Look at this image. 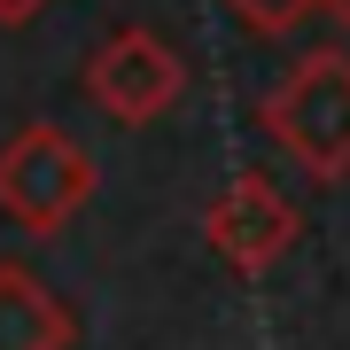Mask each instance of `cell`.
<instances>
[{"mask_svg":"<svg viewBox=\"0 0 350 350\" xmlns=\"http://www.w3.org/2000/svg\"><path fill=\"white\" fill-rule=\"evenodd\" d=\"M257 125L304 179H319V187L350 179V55L342 47L296 55L280 86L257 101Z\"/></svg>","mask_w":350,"mask_h":350,"instance_id":"1","label":"cell"},{"mask_svg":"<svg viewBox=\"0 0 350 350\" xmlns=\"http://www.w3.org/2000/svg\"><path fill=\"white\" fill-rule=\"evenodd\" d=\"M94 179H101L94 156L47 117H31L0 140V218L24 226V234H63L94 202Z\"/></svg>","mask_w":350,"mask_h":350,"instance_id":"2","label":"cell"},{"mask_svg":"<svg viewBox=\"0 0 350 350\" xmlns=\"http://www.w3.org/2000/svg\"><path fill=\"white\" fill-rule=\"evenodd\" d=\"M78 86H86V101H94L101 117H117V125H156V117L187 94V63H179V47L163 31L125 24V31H109L86 55Z\"/></svg>","mask_w":350,"mask_h":350,"instance_id":"3","label":"cell"},{"mask_svg":"<svg viewBox=\"0 0 350 350\" xmlns=\"http://www.w3.org/2000/svg\"><path fill=\"white\" fill-rule=\"evenodd\" d=\"M296 234H304V211L265 172H234L211 202H202V241H211L218 265H234L241 280L273 273V265L296 250Z\"/></svg>","mask_w":350,"mask_h":350,"instance_id":"4","label":"cell"},{"mask_svg":"<svg viewBox=\"0 0 350 350\" xmlns=\"http://www.w3.org/2000/svg\"><path fill=\"white\" fill-rule=\"evenodd\" d=\"M78 319L31 265H0V350H70Z\"/></svg>","mask_w":350,"mask_h":350,"instance_id":"5","label":"cell"},{"mask_svg":"<svg viewBox=\"0 0 350 350\" xmlns=\"http://www.w3.org/2000/svg\"><path fill=\"white\" fill-rule=\"evenodd\" d=\"M226 8H234V16H241V24H250V31H265V39H280V31H296L304 16L319 8V0H226Z\"/></svg>","mask_w":350,"mask_h":350,"instance_id":"6","label":"cell"},{"mask_svg":"<svg viewBox=\"0 0 350 350\" xmlns=\"http://www.w3.org/2000/svg\"><path fill=\"white\" fill-rule=\"evenodd\" d=\"M55 0H0V31H24L31 16H47Z\"/></svg>","mask_w":350,"mask_h":350,"instance_id":"7","label":"cell"},{"mask_svg":"<svg viewBox=\"0 0 350 350\" xmlns=\"http://www.w3.org/2000/svg\"><path fill=\"white\" fill-rule=\"evenodd\" d=\"M319 16H327V24H342V31H350V0H319Z\"/></svg>","mask_w":350,"mask_h":350,"instance_id":"8","label":"cell"}]
</instances>
